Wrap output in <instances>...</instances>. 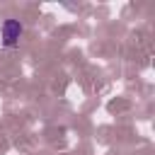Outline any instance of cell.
Segmentation results:
<instances>
[{
	"label": "cell",
	"mask_w": 155,
	"mask_h": 155,
	"mask_svg": "<svg viewBox=\"0 0 155 155\" xmlns=\"http://www.w3.org/2000/svg\"><path fill=\"white\" fill-rule=\"evenodd\" d=\"M22 31H24V27H22L19 19H5L2 22V44L5 46H17Z\"/></svg>",
	"instance_id": "1"
}]
</instances>
